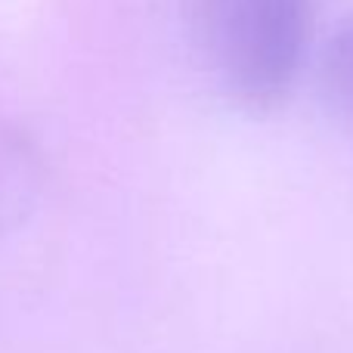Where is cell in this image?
I'll list each match as a JSON object with an SVG mask.
<instances>
[{
    "mask_svg": "<svg viewBox=\"0 0 353 353\" xmlns=\"http://www.w3.org/2000/svg\"><path fill=\"white\" fill-rule=\"evenodd\" d=\"M323 78L335 105L353 121V16L341 19L323 43Z\"/></svg>",
    "mask_w": 353,
    "mask_h": 353,
    "instance_id": "3957f363",
    "label": "cell"
},
{
    "mask_svg": "<svg viewBox=\"0 0 353 353\" xmlns=\"http://www.w3.org/2000/svg\"><path fill=\"white\" fill-rule=\"evenodd\" d=\"M43 155L16 124H0V239L22 230L43 195Z\"/></svg>",
    "mask_w": 353,
    "mask_h": 353,
    "instance_id": "7a4b0ae2",
    "label": "cell"
},
{
    "mask_svg": "<svg viewBox=\"0 0 353 353\" xmlns=\"http://www.w3.org/2000/svg\"><path fill=\"white\" fill-rule=\"evenodd\" d=\"M220 87L248 112L285 103L307 59L310 0H199Z\"/></svg>",
    "mask_w": 353,
    "mask_h": 353,
    "instance_id": "6da1fadb",
    "label": "cell"
}]
</instances>
